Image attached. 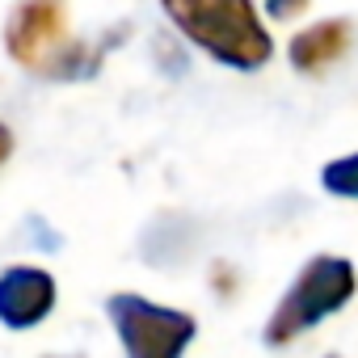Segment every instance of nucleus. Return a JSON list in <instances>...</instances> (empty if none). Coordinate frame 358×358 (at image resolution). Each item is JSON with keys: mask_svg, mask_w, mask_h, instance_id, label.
Wrapping results in <instances>:
<instances>
[{"mask_svg": "<svg viewBox=\"0 0 358 358\" xmlns=\"http://www.w3.org/2000/svg\"><path fill=\"white\" fill-rule=\"evenodd\" d=\"M9 152H13V131H9L5 122H0V164L9 160Z\"/></svg>", "mask_w": 358, "mask_h": 358, "instance_id": "nucleus-8", "label": "nucleus"}, {"mask_svg": "<svg viewBox=\"0 0 358 358\" xmlns=\"http://www.w3.org/2000/svg\"><path fill=\"white\" fill-rule=\"evenodd\" d=\"M173 26L211 59L253 72L274 55V38L262 26L253 0H160Z\"/></svg>", "mask_w": 358, "mask_h": 358, "instance_id": "nucleus-1", "label": "nucleus"}, {"mask_svg": "<svg viewBox=\"0 0 358 358\" xmlns=\"http://www.w3.org/2000/svg\"><path fill=\"white\" fill-rule=\"evenodd\" d=\"M5 47L22 68H30L38 76L72 80V76L93 72L85 47L68 34L64 0H22L13 9V17H9Z\"/></svg>", "mask_w": 358, "mask_h": 358, "instance_id": "nucleus-3", "label": "nucleus"}, {"mask_svg": "<svg viewBox=\"0 0 358 358\" xmlns=\"http://www.w3.org/2000/svg\"><path fill=\"white\" fill-rule=\"evenodd\" d=\"M320 186L337 199H358V152H350L341 160H329L324 173H320Z\"/></svg>", "mask_w": 358, "mask_h": 358, "instance_id": "nucleus-7", "label": "nucleus"}, {"mask_svg": "<svg viewBox=\"0 0 358 358\" xmlns=\"http://www.w3.org/2000/svg\"><path fill=\"white\" fill-rule=\"evenodd\" d=\"M329 358H333V354H329Z\"/></svg>", "mask_w": 358, "mask_h": 358, "instance_id": "nucleus-9", "label": "nucleus"}, {"mask_svg": "<svg viewBox=\"0 0 358 358\" xmlns=\"http://www.w3.org/2000/svg\"><path fill=\"white\" fill-rule=\"evenodd\" d=\"M106 312L118 329V341H122L127 358H182L186 345L199 333L190 312L160 308V303H152L143 295H131V291L110 295Z\"/></svg>", "mask_w": 358, "mask_h": 358, "instance_id": "nucleus-4", "label": "nucleus"}, {"mask_svg": "<svg viewBox=\"0 0 358 358\" xmlns=\"http://www.w3.org/2000/svg\"><path fill=\"white\" fill-rule=\"evenodd\" d=\"M354 291H358L354 262L333 257V253L312 257L299 270V278L287 287V295L278 299L274 316L266 320V345H287L299 333L316 329L320 320H329L333 312H341L354 299Z\"/></svg>", "mask_w": 358, "mask_h": 358, "instance_id": "nucleus-2", "label": "nucleus"}, {"mask_svg": "<svg viewBox=\"0 0 358 358\" xmlns=\"http://www.w3.org/2000/svg\"><path fill=\"white\" fill-rule=\"evenodd\" d=\"M55 308V278L38 266H9L0 274V324L34 329Z\"/></svg>", "mask_w": 358, "mask_h": 358, "instance_id": "nucleus-5", "label": "nucleus"}, {"mask_svg": "<svg viewBox=\"0 0 358 358\" xmlns=\"http://www.w3.org/2000/svg\"><path fill=\"white\" fill-rule=\"evenodd\" d=\"M345 43H350V26H345L341 17L316 22V26H308V30L291 43V64H295L299 72H324L333 59H341Z\"/></svg>", "mask_w": 358, "mask_h": 358, "instance_id": "nucleus-6", "label": "nucleus"}]
</instances>
